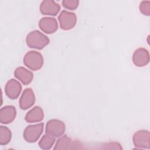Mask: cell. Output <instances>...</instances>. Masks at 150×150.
<instances>
[{
    "label": "cell",
    "mask_w": 150,
    "mask_h": 150,
    "mask_svg": "<svg viewBox=\"0 0 150 150\" xmlns=\"http://www.w3.org/2000/svg\"><path fill=\"white\" fill-rule=\"evenodd\" d=\"M26 42L28 47L41 50L49 43L50 40L46 35L39 30H35L28 34Z\"/></svg>",
    "instance_id": "1"
},
{
    "label": "cell",
    "mask_w": 150,
    "mask_h": 150,
    "mask_svg": "<svg viewBox=\"0 0 150 150\" xmlns=\"http://www.w3.org/2000/svg\"><path fill=\"white\" fill-rule=\"evenodd\" d=\"M23 62L29 69L36 71L42 67L43 65V57L40 52L30 50L24 56Z\"/></svg>",
    "instance_id": "2"
},
{
    "label": "cell",
    "mask_w": 150,
    "mask_h": 150,
    "mask_svg": "<svg viewBox=\"0 0 150 150\" xmlns=\"http://www.w3.org/2000/svg\"><path fill=\"white\" fill-rule=\"evenodd\" d=\"M43 128L44 123L43 122L28 125L23 131V138L28 142L33 143L36 142L42 134Z\"/></svg>",
    "instance_id": "3"
},
{
    "label": "cell",
    "mask_w": 150,
    "mask_h": 150,
    "mask_svg": "<svg viewBox=\"0 0 150 150\" xmlns=\"http://www.w3.org/2000/svg\"><path fill=\"white\" fill-rule=\"evenodd\" d=\"M60 28L64 30H68L73 28L77 22V16L73 12L63 10L58 16Z\"/></svg>",
    "instance_id": "4"
},
{
    "label": "cell",
    "mask_w": 150,
    "mask_h": 150,
    "mask_svg": "<svg viewBox=\"0 0 150 150\" xmlns=\"http://www.w3.org/2000/svg\"><path fill=\"white\" fill-rule=\"evenodd\" d=\"M45 131L46 134L54 137H59L65 131V125L59 120L52 119L46 123Z\"/></svg>",
    "instance_id": "5"
},
{
    "label": "cell",
    "mask_w": 150,
    "mask_h": 150,
    "mask_svg": "<svg viewBox=\"0 0 150 150\" xmlns=\"http://www.w3.org/2000/svg\"><path fill=\"white\" fill-rule=\"evenodd\" d=\"M134 145L139 148L149 149L150 147V133L147 130H139L133 135Z\"/></svg>",
    "instance_id": "6"
},
{
    "label": "cell",
    "mask_w": 150,
    "mask_h": 150,
    "mask_svg": "<svg viewBox=\"0 0 150 150\" xmlns=\"http://www.w3.org/2000/svg\"><path fill=\"white\" fill-rule=\"evenodd\" d=\"M133 63L137 67H144L149 62V53L148 50L140 47L136 49L132 55Z\"/></svg>",
    "instance_id": "7"
},
{
    "label": "cell",
    "mask_w": 150,
    "mask_h": 150,
    "mask_svg": "<svg viewBox=\"0 0 150 150\" xmlns=\"http://www.w3.org/2000/svg\"><path fill=\"white\" fill-rule=\"evenodd\" d=\"M22 91V85L21 83L13 79H10L6 83L5 87V92L7 97L12 100L16 99Z\"/></svg>",
    "instance_id": "8"
},
{
    "label": "cell",
    "mask_w": 150,
    "mask_h": 150,
    "mask_svg": "<svg viewBox=\"0 0 150 150\" xmlns=\"http://www.w3.org/2000/svg\"><path fill=\"white\" fill-rule=\"evenodd\" d=\"M60 9V5L53 0H44L40 5V12L45 15L56 16Z\"/></svg>",
    "instance_id": "9"
},
{
    "label": "cell",
    "mask_w": 150,
    "mask_h": 150,
    "mask_svg": "<svg viewBox=\"0 0 150 150\" xmlns=\"http://www.w3.org/2000/svg\"><path fill=\"white\" fill-rule=\"evenodd\" d=\"M35 102V96L30 88H25L19 99V107L21 109L26 110L31 107Z\"/></svg>",
    "instance_id": "10"
},
{
    "label": "cell",
    "mask_w": 150,
    "mask_h": 150,
    "mask_svg": "<svg viewBox=\"0 0 150 150\" xmlns=\"http://www.w3.org/2000/svg\"><path fill=\"white\" fill-rule=\"evenodd\" d=\"M39 28L47 34L54 33L58 29V23L54 18L43 17L39 22Z\"/></svg>",
    "instance_id": "11"
},
{
    "label": "cell",
    "mask_w": 150,
    "mask_h": 150,
    "mask_svg": "<svg viewBox=\"0 0 150 150\" xmlns=\"http://www.w3.org/2000/svg\"><path fill=\"white\" fill-rule=\"evenodd\" d=\"M16 115V110L13 105H6L0 110V122L8 124L12 122Z\"/></svg>",
    "instance_id": "12"
},
{
    "label": "cell",
    "mask_w": 150,
    "mask_h": 150,
    "mask_svg": "<svg viewBox=\"0 0 150 150\" xmlns=\"http://www.w3.org/2000/svg\"><path fill=\"white\" fill-rule=\"evenodd\" d=\"M14 76L24 85L30 84L33 78V73L23 67H17L14 71Z\"/></svg>",
    "instance_id": "13"
},
{
    "label": "cell",
    "mask_w": 150,
    "mask_h": 150,
    "mask_svg": "<svg viewBox=\"0 0 150 150\" xmlns=\"http://www.w3.org/2000/svg\"><path fill=\"white\" fill-rule=\"evenodd\" d=\"M44 118V113L42 108L39 106H35L29 111L25 117L27 122L33 123L41 121Z\"/></svg>",
    "instance_id": "14"
},
{
    "label": "cell",
    "mask_w": 150,
    "mask_h": 150,
    "mask_svg": "<svg viewBox=\"0 0 150 150\" xmlns=\"http://www.w3.org/2000/svg\"><path fill=\"white\" fill-rule=\"evenodd\" d=\"M79 145L77 142L73 141L71 139L68 137L67 135H63L57 140L53 149L56 150L73 149L76 148L74 145Z\"/></svg>",
    "instance_id": "15"
},
{
    "label": "cell",
    "mask_w": 150,
    "mask_h": 150,
    "mask_svg": "<svg viewBox=\"0 0 150 150\" xmlns=\"http://www.w3.org/2000/svg\"><path fill=\"white\" fill-rule=\"evenodd\" d=\"M55 142V137L46 133L39 142V146L40 149L47 150L52 148Z\"/></svg>",
    "instance_id": "16"
},
{
    "label": "cell",
    "mask_w": 150,
    "mask_h": 150,
    "mask_svg": "<svg viewBox=\"0 0 150 150\" xmlns=\"http://www.w3.org/2000/svg\"><path fill=\"white\" fill-rule=\"evenodd\" d=\"M12 132L11 130L5 126H0V145H6L11 141Z\"/></svg>",
    "instance_id": "17"
},
{
    "label": "cell",
    "mask_w": 150,
    "mask_h": 150,
    "mask_svg": "<svg viewBox=\"0 0 150 150\" xmlns=\"http://www.w3.org/2000/svg\"><path fill=\"white\" fill-rule=\"evenodd\" d=\"M62 5L64 8L69 10H75L77 8L79 4L78 0H63Z\"/></svg>",
    "instance_id": "18"
},
{
    "label": "cell",
    "mask_w": 150,
    "mask_h": 150,
    "mask_svg": "<svg viewBox=\"0 0 150 150\" xmlns=\"http://www.w3.org/2000/svg\"><path fill=\"white\" fill-rule=\"evenodd\" d=\"M139 11L144 15H150V1H142L139 6Z\"/></svg>",
    "instance_id": "19"
}]
</instances>
